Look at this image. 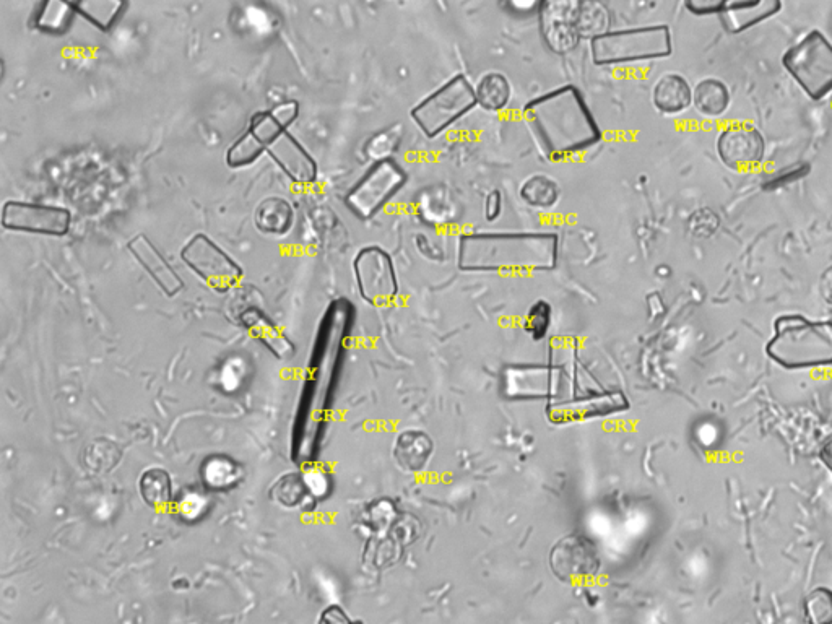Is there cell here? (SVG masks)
I'll return each instance as SVG.
<instances>
[{
	"instance_id": "obj_1",
	"label": "cell",
	"mask_w": 832,
	"mask_h": 624,
	"mask_svg": "<svg viewBox=\"0 0 832 624\" xmlns=\"http://www.w3.org/2000/svg\"><path fill=\"white\" fill-rule=\"evenodd\" d=\"M525 124L537 148L551 161L566 160L602 140V130L574 85L546 91L525 104Z\"/></svg>"
},
{
	"instance_id": "obj_2",
	"label": "cell",
	"mask_w": 832,
	"mask_h": 624,
	"mask_svg": "<svg viewBox=\"0 0 832 624\" xmlns=\"http://www.w3.org/2000/svg\"><path fill=\"white\" fill-rule=\"evenodd\" d=\"M555 233H465L459 239L457 265L464 272H550L558 264Z\"/></svg>"
},
{
	"instance_id": "obj_3",
	"label": "cell",
	"mask_w": 832,
	"mask_h": 624,
	"mask_svg": "<svg viewBox=\"0 0 832 624\" xmlns=\"http://www.w3.org/2000/svg\"><path fill=\"white\" fill-rule=\"evenodd\" d=\"M766 355L785 369L832 366V321H815L802 314L777 317Z\"/></svg>"
},
{
	"instance_id": "obj_4",
	"label": "cell",
	"mask_w": 832,
	"mask_h": 624,
	"mask_svg": "<svg viewBox=\"0 0 832 624\" xmlns=\"http://www.w3.org/2000/svg\"><path fill=\"white\" fill-rule=\"evenodd\" d=\"M592 61L598 67H621L660 61L672 56V31L667 25L610 30L590 41Z\"/></svg>"
},
{
	"instance_id": "obj_5",
	"label": "cell",
	"mask_w": 832,
	"mask_h": 624,
	"mask_svg": "<svg viewBox=\"0 0 832 624\" xmlns=\"http://www.w3.org/2000/svg\"><path fill=\"white\" fill-rule=\"evenodd\" d=\"M793 82L813 101L832 95V43L819 30H811L782 56Z\"/></svg>"
},
{
	"instance_id": "obj_6",
	"label": "cell",
	"mask_w": 832,
	"mask_h": 624,
	"mask_svg": "<svg viewBox=\"0 0 832 624\" xmlns=\"http://www.w3.org/2000/svg\"><path fill=\"white\" fill-rule=\"evenodd\" d=\"M477 106L475 87L465 75L459 74L423 98L410 111V116L428 139H436Z\"/></svg>"
},
{
	"instance_id": "obj_7",
	"label": "cell",
	"mask_w": 832,
	"mask_h": 624,
	"mask_svg": "<svg viewBox=\"0 0 832 624\" xmlns=\"http://www.w3.org/2000/svg\"><path fill=\"white\" fill-rule=\"evenodd\" d=\"M407 181V171L394 158L376 161L351 187L345 204L360 220H373L402 191Z\"/></svg>"
},
{
	"instance_id": "obj_8",
	"label": "cell",
	"mask_w": 832,
	"mask_h": 624,
	"mask_svg": "<svg viewBox=\"0 0 832 624\" xmlns=\"http://www.w3.org/2000/svg\"><path fill=\"white\" fill-rule=\"evenodd\" d=\"M181 259L212 290L230 291L243 278V267L207 234H195L182 247Z\"/></svg>"
},
{
	"instance_id": "obj_9",
	"label": "cell",
	"mask_w": 832,
	"mask_h": 624,
	"mask_svg": "<svg viewBox=\"0 0 832 624\" xmlns=\"http://www.w3.org/2000/svg\"><path fill=\"white\" fill-rule=\"evenodd\" d=\"M353 272L361 298L371 306L384 308L399 296L394 259L382 247H363L353 260Z\"/></svg>"
},
{
	"instance_id": "obj_10",
	"label": "cell",
	"mask_w": 832,
	"mask_h": 624,
	"mask_svg": "<svg viewBox=\"0 0 832 624\" xmlns=\"http://www.w3.org/2000/svg\"><path fill=\"white\" fill-rule=\"evenodd\" d=\"M0 223L4 230L15 233L39 234L49 238H64L72 228V213L56 205L9 200L2 207Z\"/></svg>"
},
{
	"instance_id": "obj_11",
	"label": "cell",
	"mask_w": 832,
	"mask_h": 624,
	"mask_svg": "<svg viewBox=\"0 0 832 624\" xmlns=\"http://www.w3.org/2000/svg\"><path fill=\"white\" fill-rule=\"evenodd\" d=\"M715 150L725 168L735 173H751L764 161L766 139L758 127L733 124L720 132Z\"/></svg>"
},
{
	"instance_id": "obj_12",
	"label": "cell",
	"mask_w": 832,
	"mask_h": 624,
	"mask_svg": "<svg viewBox=\"0 0 832 624\" xmlns=\"http://www.w3.org/2000/svg\"><path fill=\"white\" fill-rule=\"evenodd\" d=\"M581 2L577 0H548L540 4L538 20L546 46L555 54H569L581 43L577 30Z\"/></svg>"
},
{
	"instance_id": "obj_13",
	"label": "cell",
	"mask_w": 832,
	"mask_h": 624,
	"mask_svg": "<svg viewBox=\"0 0 832 624\" xmlns=\"http://www.w3.org/2000/svg\"><path fill=\"white\" fill-rule=\"evenodd\" d=\"M550 566L561 581L574 584L597 574L600 558L592 540L582 535H568L551 550Z\"/></svg>"
},
{
	"instance_id": "obj_14",
	"label": "cell",
	"mask_w": 832,
	"mask_h": 624,
	"mask_svg": "<svg viewBox=\"0 0 832 624\" xmlns=\"http://www.w3.org/2000/svg\"><path fill=\"white\" fill-rule=\"evenodd\" d=\"M267 155L277 163L278 168L298 186H311L317 181L319 168L311 153L295 135L285 132L270 145Z\"/></svg>"
},
{
	"instance_id": "obj_15",
	"label": "cell",
	"mask_w": 832,
	"mask_h": 624,
	"mask_svg": "<svg viewBox=\"0 0 832 624\" xmlns=\"http://www.w3.org/2000/svg\"><path fill=\"white\" fill-rule=\"evenodd\" d=\"M127 249L166 296L173 298L184 288V280L145 234L140 233L130 239Z\"/></svg>"
},
{
	"instance_id": "obj_16",
	"label": "cell",
	"mask_w": 832,
	"mask_h": 624,
	"mask_svg": "<svg viewBox=\"0 0 832 624\" xmlns=\"http://www.w3.org/2000/svg\"><path fill=\"white\" fill-rule=\"evenodd\" d=\"M780 10L782 2L777 0H724L717 17L727 33L738 35L771 20Z\"/></svg>"
},
{
	"instance_id": "obj_17",
	"label": "cell",
	"mask_w": 832,
	"mask_h": 624,
	"mask_svg": "<svg viewBox=\"0 0 832 624\" xmlns=\"http://www.w3.org/2000/svg\"><path fill=\"white\" fill-rule=\"evenodd\" d=\"M298 116L299 104L293 100L283 101L267 111L254 114L247 130L269 150L270 145L278 137H282L285 132H290L288 129L295 124Z\"/></svg>"
},
{
	"instance_id": "obj_18",
	"label": "cell",
	"mask_w": 832,
	"mask_h": 624,
	"mask_svg": "<svg viewBox=\"0 0 832 624\" xmlns=\"http://www.w3.org/2000/svg\"><path fill=\"white\" fill-rule=\"evenodd\" d=\"M655 109L665 116H678L693 106V87L683 75L663 74L652 90Z\"/></svg>"
},
{
	"instance_id": "obj_19",
	"label": "cell",
	"mask_w": 832,
	"mask_h": 624,
	"mask_svg": "<svg viewBox=\"0 0 832 624\" xmlns=\"http://www.w3.org/2000/svg\"><path fill=\"white\" fill-rule=\"evenodd\" d=\"M732 104V93L720 78H704L693 88V106L707 119H719Z\"/></svg>"
},
{
	"instance_id": "obj_20",
	"label": "cell",
	"mask_w": 832,
	"mask_h": 624,
	"mask_svg": "<svg viewBox=\"0 0 832 624\" xmlns=\"http://www.w3.org/2000/svg\"><path fill=\"white\" fill-rule=\"evenodd\" d=\"M78 17L74 2H61V0H46L38 5L33 15V25L36 30L46 35L62 36L74 25Z\"/></svg>"
},
{
	"instance_id": "obj_21",
	"label": "cell",
	"mask_w": 832,
	"mask_h": 624,
	"mask_svg": "<svg viewBox=\"0 0 832 624\" xmlns=\"http://www.w3.org/2000/svg\"><path fill=\"white\" fill-rule=\"evenodd\" d=\"M433 452V442L423 431H405L395 442L394 455L397 464L407 472H420Z\"/></svg>"
},
{
	"instance_id": "obj_22",
	"label": "cell",
	"mask_w": 832,
	"mask_h": 624,
	"mask_svg": "<svg viewBox=\"0 0 832 624\" xmlns=\"http://www.w3.org/2000/svg\"><path fill=\"white\" fill-rule=\"evenodd\" d=\"M254 220H256V228L260 233L283 236L293 226L295 210H293L288 200L273 195V197L260 202Z\"/></svg>"
},
{
	"instance_id": "obj_23",
	"label": "cell",
	"mask_w": 832,
	"mask_h": 624,
	"mask_svg": "<svg viewBox=\"0 0 832 624\" xmlns=\"http://www.w3.org/2000/svg\"><path fill=\"white\" fill-rule=\"evenodd\" d=\"M244 327L251 330V334L264 343L265 347L269 348L272 353L280 356V358H288L293 355V345L285 335L278 330L277 325L270 321L269 317L265 316L264 312L259 309H249L241 316Z\"/></svg>"
},
{
	"instance_id": "obj_24",
	"label": "cell",
	"mask_w": 832,
	"mask_h": 624,
	"mask_svg": "<svg viewBox=\"0 0 832 624\" xmlns=\"http://www.w3.org/2000/svg\"><path fill=\"white\" fill-rule=\"evenodd\" d=\"M475 96L481 109L490 113H501L511 103L512 85L501 72H488L478 78Z\"/></svg>"
},
{
	"instance_id": "obj_25",
	"label": "cell",
	"mask_w": 832,
	"mask_h": 624,
	"mask_svg": "<svg viewBox=\"0 0 832 624\" xmlns=\"http://www.w3.org/2000/svg\"><path fill=\"white\" fill-rule=\"evenodd\" d=\"M74 4L78 17L85 18L96 30L104 33L113 30L127 9L126 2L121 0H80Z\"/></svg>"
},
{
	"instance_id": "obj_26",
	"label": "cell",
	"mask_w": 832,
	"mask_h": 624,
	"mask_svg": "<svg viewBox=\"0 0 832 624\" xmlns=\"http://www.w3.org/2000/svg\"><path fill=\"white\" fill-rule=\"evenodd\" d=\"M520 199L537 210H550L558 204V184L545 174H533L520 186Z\"/></svg>"
},
{
	"instance_id": "obj_27",
	"label": "cell",
	"mask_w": 832,
	"mask_h": 624,
	"mask_svg": "<svg viewBox=\"0 0 832 624\" xmlns=\"http://www.w3.org/2000/svg\"><path fill=\"white\" fill-rule=\"evenodd\" d=\"M140 494L150 507L160 509L168 506L173 498L171 477L161 468H150L140 477Z\"/></svg>"
},
{
	"instance_id": "obj_28",
	"label": "cell",
	"mask_w": 832,
	"mask_h": 624,
	"mask_svg": "<svg viewBox=\"0 0 832 624\" xmlns=\"http://www.w3.org/2000/svg\"><path fill=\"white\" fill-rule=\"evenodd\" d=\"M239 477H241V470L238 464H234L233 460L225 455H213L205 460L204 467H202V478H204L205 486L210 490H228L238 483Z\"/></svg>"
},
{
	"instance_id": "obj_29",
	"label": "cell",
	"mask_w": 832,
	"mask_h": 624,
	"mask_svg": "<svg viewBox=\"0 0 832 624\" xmlns=\"http://www.w3.org/2000/svg\"><path fill=\"white\" fill-rule=\"evenodd\" d=\"M610 26V12L600 2H581L579 17H577V30L582 39L598 38L608 33Z\"/></svg>"
},
{
	"instance_id": "obj_30",
	"label": "cell",
	"mask_w": 832,
	"mask_h": 624,
	"mask_svg": "<svg viewBox=\"0 0 832 624\" xmlns=\"http://www.w3.org/2000/svg\"><path fill=\"white\" fill-rule=\"evenodd\" d=\"M264 153H267V148L249 130H246L228 148V152H226V165L233 169L246 168V166H251L252 163H256Z\"/></svg>"
},
{
	"instance_id": "obj_31",
	"label": "cell",
	"mask_w": 832,
	"mask_h": 624,
	"mask_svg": "<svg viewBox=\"0 0 832 624\" xmlns=\"http://www.w3.org/2000/svg\"><path fill=\"white\" fill-rule=\"evenodd\" d=\"M803 611L808 624H832V590L829 587L811 590L803 602Z\"/></svg>"
},
{
	"instance_id": "obj_32",
	"label": "cell",
	"mask_w": 832,
	"mask_h": 624,
	"mask_svg": "<svg viewBox=\"0 0 832 624\" xmlns=\"http://www.w3.org/2000/svg\"><path fill=\"white\" fill-rule=\"evenodd\" d=\"M308 490L309 486L306 480L298 473H291V475H286L278 481L277 486L273 488V496L283 506L296 507L306 498Z\"/></svg>"
},
{
	"instance_id": "obj_33",
	"label": "cell",
	"mask_w": 832,
	"mask_h": 624,
	"mask_svg": "<svg viewBox=\"0 0 832 624\" xmlns=\"http://www.w3.org/2000/svg\"><path fill=\"white\" fill-rule=\"evenodd\" d=\"M551 321H553V309H551L550 303L540 299V301L533 304L527 312V316H525V332L533 340H542V338H545L546 332L550 330Z\"/></svg>"
},
{
	"instance_id": "obj_34",
	"label": "cell",
	"mask_w": 832,
	"mask_h": 624,
	"mask_svg": "<svg viewBox=\"0 0 832 624\" xmlns=\"http://www.w3.org/2000/svg\"><path fill=\"white\" fill-rule=\"evenodd\" d=\"M207 511V499L200 494L187 493L178 504L179 516L186 520H197Z\"/></svg>"
},
{
	"instance_id": "obj_35",
	"label": "cell",
	"mask_w": 832,
	"mask_h": 624,
	"mask_svg": "<svg viewBox=\"0 0 832 624\" xmlns=\"http://www.w3.org/2000/svg\"><path fill=\"white\" fill-rule=\"evenodd\" d=\"M724 0H691L686 2V9L696 15V17H709V15H719L722 10Z\"/></svg>"
},
{
	"instance_id": "obj_36",
	"label": "cell",
	"mask_w": 832,
	"mask_h": 624,
	"mask_svg": "<svg viewBox=\"0 0 832 624\" xmlns=\"http://www.w3.org/2000/svg\"><path fill=\"white\" fill-rule=\"evenodd\" d=\"M317 624H363L361 621H353L350 616L345 613L342 607L338 605H330L322 611L321 618Z\"/></svg>"
},
{
	"instance_id": "obj_37",
	"label": "cell",
	"mask_w": 832,
	"mask_h": 624,
	"mask_svg": "<svg viewBox=\"0 0 832 624\" xmlns=\"http://www.w3.org/2000/svg\"><path fill=\"white\" fill-rule=\"evenodd\" d=\"M503 212V194L499 191H491L485 200V218L488 221H496Z\"/></svg>"
},
{
	"instance_id": "obj_38",
	"label": "cell",
	"mask_w": 832,
	"mask_h": 624,
	"mask_svg": "<svg viewBox=\"0 0 832 624\" xmlns=\"http://www.w3.org/2000/svg\"><path fill=\"white\" fill-rule=\"evenodd\" d=\"M819 460L823 462L824 467L828 468V472L832 475V436L819 449Z\"/></svg>"
}]
</instances>
